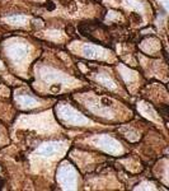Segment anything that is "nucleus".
<instances>
[{
  "label": "nucleus",
  "instance_id": "obj_4",
  "mask_svg": "<svg viewBox=\"0 0 169 191\" xmlns=\"http://www.w3.org/2000/svg\"><path fill=\"white\" fill-rule=\"evenodd\" d=\"M18 101H19L22 106H28V107H35L37 104L36 99L31 98V97H21V98H18Z\"/></svg>",
  "mask_w": 169,
  "mask_h": 191
},
{
  "label": "nucleus",
  "instance_id": "obj_2",
  "mask_svg": "<svg viewBox=\"0 0 169 191\" xmlns=\"http://www.w3.org/2000/svg\"><path fill=\"white\" fill-rule=\"evenodd\" d=\"M9 24H14V26H22L28 21V18L24 16H13V17H7L4 19Z\"/></svg>",
  "mask_w": 169,
  "mask_h": 191
},
{
  "label": "nucleus",
  "instance_id": "obj_5",
  "mask_svg": "<svg viewBox=\"0 0 169 191\" xmlns=\"http://www.w3.org/2000/svg\"><path fill=\"white\" fill-rule=\"evenodd\" d=\"M1 66H3V65H1V63H0V68H1Z\"/></svg>",
  "mask_w": 169,
  "mask_h": 191
},
{
  "label": "nucleus",
  "instance_id": "obj_1",
  "mask_svg": "<svg viewBox=\"0 0 169 191\" xmlns=\"http://www.w3.org/2000/svg\"><path fill=\"white\" fill-rule=\"evenodd\" d=\"M59 144L57 143H50V144H43L42 147H40L37 149V154L38 155H42V157H48V155H52L55 154L56 152L59 149Z\"/></svg>",
  "mask_w": 169,
  "mask_h": 191
},
{
  "label": "nucleus",
  "instance_id": "obj_3",
  "mask_svg": "<svg viewBox=\"0 0 169 191\" xmlns=\"http://www.w3.org/2000/svg\"><path fill=\"white\" fill-rule=\"evenodd\" d=\"M99 51L97 47H93V46H85L83 50V55L87 56V57H98L99 56Z\"/></svg>",
  "mask_w": 169,
  "mask_h": 191
}]
</instances>
